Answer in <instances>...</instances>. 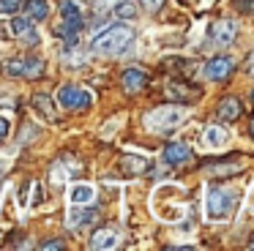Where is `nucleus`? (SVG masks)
Wrapping results in <instances>:
<instances>
[{
	"label": "nucleus",
	"instance_id": "obj_1",
	"mask_svg": "<svg viewBox=\"0 0 254 251\" xmlns=\"http://www.w3.org/2000/svg\"><path fill=\"white\" fill-rule=\"evenodd\" d=\"M189 118V109L186 104H164V107H156L145 115V128L153 131V134H172L183 120Z\"/></svg>",
	"mask_w": 254,
	"mask_h": 251
},
{
	"label": "nucleus",
	"instance_id": "obj_2",
	"mask_svg": "<svg viewBox=\"0 0 254 251\" xmlns=\"http://www.w3.org/2000/svg\"><path fill=\"white\" fill-rule=\"evenodd\" d=\"M134 41V30L128 25H110L104 33L90 41V49L96 55H121L128 49V44Z\"/></svg>",
	"mask_w": 254,
	"mask_h": 251
},
{
	"label": "nucleus",
	"instance_id": "obj_3",
	"mask_svg": "<svg viewBox=\"0 0 254 251\" xmlns=\"http://www.w3.org/2000/svg\"><path fill=\"white\" fill-rule=\"evenodd\" d=\"M232 205H235V191L224 188V186H208V196H205V216L210 221H221L230 216Z\"/></svg>",
	"mask_w": 254,
	"mask_h": 251
},
{
	"label": "nucleus",
	"instance_id": "obj_4",
	"mask_svg": "<svg viewBox=\"0 0 254 251\" xmlns=\"http://www.w3.org/2000/svg\"><path fill=\"white\" fill-rule=\"evenodd\" d=\"M0 74L11 79H39L44 76V60L39 58H8L0 63Z\"/></svg>",
	"mask_w": 254,
	"mask_h": 251
},
{
	"label": "nucleus",
	"instance_id": "obj_5",
	"mask_svg": "<svg viewBox=\"0 0 254 251\" xmlns=\"http://www.w3.org/2000/svg\"><path fill=\"white\" fill-rule=\"evenodd\" d=\"M58 101H61L63 109H77L79 112V109H88L93 104V96L79 85H63L58 90Z\"/></svg>",
	"mask_w": 254,
	"mask_h": 251
},
{
	"label": "nucleus",
	"instance_id": "obj_6",
	"mask_svg": "<svg viewBox=\"0 0 254 251\" xmlns=\"http://www.w3.org/2000/svg\"><path fill=\"white\" fill-rule=\"evenodd\" d=\"M8 27H11V36L22 38L28 47H39V33H36V22L30 19V16H14L11 14V22H8Z\"/></svg>",
	"mask_w": 254,
	"mask_h": 251
},
{
	"label": "nucleus",
	"instance_id": "obj_7",
	"mask_svg": "<svg viewBox=\"0 0 254 251\" xmlns=\"http://www.w3.org/2000/svg\"><path fill=\"white\" fill-rule=\"evenodd\" d=\"M235 36H238V22L235 19H219L213 22V27H210V44L213 47H230V44H235Z\"/></svg>",
	"mask_w": 254,
	"mask_h": 251
},
{
	"label": "nucleus",
	"instance_id": "obj_8",
	"mask_svg": "<svg viewBox=\"0 0 254 251\" xmlns=\"http://www.w3.org/2000/svg\"><path fill=\"white\" fill-rule=\"evenodd\" d=\"M232 68H235V60L227 58V55H216V58L208 60V65L202 68V74L208 76L210 82H224L227 76L232 74Z\"/></svg>",
	"mask_w": 254,
	"mask_h": 251
},
{
	"label": "nucleus",
	"instance_id": "obj_9",
	"mask_svg": "<svg viewBox=\"0 0 254 251\" xmlns=\"http://www.w3.org/2000/svg\"><path fill=\"white\" fill-rule=\"evenodd\" d=\"M230 139H232V131L227 126H208L202 136V147L205 150H221V147L230 145Z\"/></svg>",
	"mask_w": 254,
	"mask_h": 251
},
{
	"label": "nucleus",
	"instance_id": "obj_10",
	"mask_svg": "<svg viewBox=\"0 0 254 251\" xmlns=\"http://www.w3.org/2000/svg\"><path fill=\"white\" fill-rule=\"evenodd\" d=\"M93 221H99V210L93 205H71V213H68V227L71 229H82Z\"/></svg>",
	"mask_w": 254,
	"mask_h": 251
},
{
	"label": "nucleus",
	"instance_id": "obj_11",
	"mask_svg": "<svg viewBox=\"0 0 254 251\" xmlns=\"http://www.w3.org/2000/svg\"><path fill=\"white\" fill-rule=\"evenodd\" d=\"M121 85L126 93H139L142 87H148V71L142 68H126L121 76Z\"/></svg>",
	"mask_w": 254,
	"mask_h": 251
},
{
	"label": "nucleus",
	"instance_id": "obj_12",
	"mask_svg": "<svg viewBox=\"0 0 254 251\" xmlns=\"http://www.w3.org/2000/svg\"><path fill=\"white\" fill-rule=\"evenodd\" d=\"M33 109H36V115H39L41 120H47V123H55V120H58L55 101H52L47 93H36V96H33Z\"/></svg>",
	"mask_w": 254,
	"mask_h": 251
},
{
	"label": "nucleus",
	"instance_id": "obj_13",
	"mask_svg": "<svg viewBox=\"0 0 254 251\" xmlns=\"http://www.w3.org/2000/svg\"><path fill=\"white\" fill-rule=\"evenodd\" d=\"M121 246V235L115 229H99V232L90 238V249H99V251H110Z\"/></svg>",
	"mask_w": 254,
	"mask_h": 251
},
{
	"label": "nucleus",
	"instance_id": "obj_14",
	"mask_svg": "<svg viewBox=\"0 0 254 251\" xmlns=\"http://www.w3.org/2000/svg\"><path fill=\"white\" fill-rule=\"evenodd\" d=\"M96 199V188L90 183H74L68 188V202L71 205H93Z\"/></svg>",
	"mask_w": 254,
	"mask_h": 251
},
{
	"label": "nucleus",
	"instance_id": "obj_15",
	"mask_svg": "<svg viewBox=\"0 0 254 251\" xmlns=\"http://www.w3.org/2000/svg\"><path fill=\"white\" fill-rule=\"evenodd\" d=\"M189 158H191V150H189L183 142H170V145L164 147V161L170 164V167H181Z\"/></svg>",
	"mask_w": 254,
	"mask_h": 251
},
{
	"label": "nucleus",
	"instance_id": "obj_16",
	"mask_svg": "<svg viewBox=\"0 0 254 251\" xmlns=\"http://www.w3.org/2000/svg\"><path fill=\"white\" fill-rule=\"evenodd\" d=\"M121 169L126 175H142L150 169V161L145 156H137V153H126V156L121 158Z\"/></svg>",
	"mask_w": 254,
	"mask_h": 251
},
{
	"label": "nucleus",
	"instance_id": "obj_17",
	"mask_svg": "<svg viewBox=\"0 0 254 251\" xmlns=\"http://www.w3.org/2000/svg\"><path fill=\"white\" fill-rule=\"evenodd\" d=\"M219 118L224 120V123H235L238 118H241V101H238L235 96H230V98H224V101L219 104Z\"/></svg>",
	"mask_w": 254,
	"mask_h": 251
},
{
	"label": "nucleus",
	"instance_id": "obj_18",
	"mask_svg": "<svg viewBox=\"0 0 254 251\" xmlns=\"http://www.w3.org/2000/svg\"><path fill=\"white\" fill-rule=\"evenodd\" d=\"M186 82H170V87H167V96L170 98H175V101H181V104H189V101H194V98L199 96V90H186Z\"/></svg>",
	"mask_w": 254,
	"mask_h": 251
},
{
	"label": "nucleus",
	"instance_id": "obj_19",
	"mask_svg": "<svg viewBox=\"0 0 254 251\" xmlns=\"http://www.w3.org/2000/svg\"><path fill=\"white\" fill-rule=\"evenodd\" d=\"M25 11H28V16L33 22H44L47 16H50V5H47V0H25Z\"/></svg>",
	"mask_w": 254,
	"mask_h": 251
},
{
	"label": "nucleus",
	"instance_id": "obj_20",
	"mask_svg": "<svg viewBox=\"0 0 254 251\" xmlns=\"http://www.w3.org/2000/svg\"><path fill=\"white\" fill-rule=\"evenodd\" d=\"M112 14H115V19H134L137 16V5L131 0H118L112 5Z\"/></svg>",
	"mask_w": 254,
	"mask_h": 251
},
{
	"label": "nucleus",
	"instance_id": "obj_21",
	"mask_svg": "<svg viewBox=\"0 0 254 251\" xmlns=\"http://www.w3.org/2000/svg\"><path fill=\"white\" fill-rule=\"evenodd\" d=\"M22 3L25 0H0V16H11V14H17L19 8H22Z\"/></svg>",
	"mask_w": 254,
	"mask_h": 251
},
{
	"label": "nucleus",
	"instance_id": "obj_22",
	"mask_svg": "<svg viewBox=\"0 0 254 251\" xmlns=\"http://www.w3.org/2000/svg\"><path fill=\"white\" fill-rule=\"evenodd\" d=\"M241 167V164H216V167H208V172L210 175H221V172H235V169Z\"/></svg>",
	"mask_w": 254,
	"mask_h": 251
},
{
	"label": "nucleus",
	"instance_id": "obj_23",
	"mask_svg": "<svg viewBox=\"0 0 254 251\" xmlns=\"http://www.w3.org/2000/svg\"><path fill=\"white\" fill-rule=\"evenodd\" d=\"M139 5H142L145 11H159L161 5H164V0H139Z\"/></svg>",
	"mask_w": 254,
	"mask_h": 251
},
{
	"label": "nucleus",
	"instance_id": "obj_24",
	"mask_svg": "<svg viewBox=\"0 0 254 251\" xmlns=\"http://www.w3.org/2000/svg\"><path fill=\"white\" fill-rule=\"evenodd\" d=\"M39 249H44V251H50V249H52V251H61V249H63V243H61V240H44V243H41Z\"/></svg>",
	"mask_w": 254,
	"mask_h": 251
},
{
	"label": "nucleus",
	"instance_id": "obj_25",
	"mask_svg": "<svg viewBox=\"0 0 254 251\" xmlns=\"http://www.w3.org/2000/svg\"><path fill=\"white\" fill-rule=\"evenodd\" d=\"M8 131H11V123H8L6 118H0V142H3V139L8 136Z\"/></svg>",
	"mask_w": 254,
	"mask_h": 251
},
{
	"label": "nucleus",
	"instance_id": "obj_26",
	"mask_svg": "<svg viewBox=\"0 0 254 251\" xmlns=\"http://www.w3.org/2000/svg\"><path fill=\"white\" fill-rule=\"evenodd\" d=\"M238 8H241V11H252L254 8V0H238Z\"/></svg>",
	"mask_w": 254,
	"mask_h": 251
},
{
	"label": "nucleus",
	"instance_id": "obj_27",
	"mask_svg": "<svg viewBox=\"0 0 254 251\" xmlns=\"http://www.w3.org/2000/svg\"><path fill=\"white\" fill-rule=\"evenodd\" d=\"M0 107H6V109H11V107H14V101H11V98H0Z\"/></svg>",
	"mask_w": 254,
	"mask_h": 251
},
{
	"label": "nucleus",
	"instance_id": "obj_28",
	"mask_svg": "<svg viewBox=\"0 0 254 251\" xmlns=\"http://www.w3.org/2000/svg\"><path fill=\"white\" fill-rule=\"evenodd\" d=\"M249 131H252V139H254V120H252V126H249Z\"/></svg>",
	"mask_w": 254,
	"mask_h": 251
},
{
	"label": "nucleus",
	"instance_id": "obj_29",
	"mask_svg": "<svg viewBox=\"0 0 254 251\" xmlns=\"http://www.w3.org/2000/svg\"><path fill=\"white\" fill-rule=\"evenodd\" d=\"M249 63H252V71H254V52H252V58H249Z\"/></svg>",
	"mask_w": 254,
	"mask_h": 251
},
{
	"label": "nucleus",
	"instance_id": "obj_30",
	"mask_svg": "<svg viewBox=\"0 0 254 251\" xmlns=\"http://www.w3.org/2000/svg\"><path fill=\"white\" fill-rule=\"evenodd\" d=\"M252 104H254V90H252Z\"/></svg>",
	"mask_w": 254,
	"mask_h": 251
},
{
	"label": "nucleus",
	"instance_id": "obj_31",
	"mask_svg": "<svg viewBox=\"0 0 254 251\" xmlns=\"http://www.w3.org/2000/svg\"><path fill=\"white\" fill-rule=\"evenodd\" d=\"M252 249H254V240H252Z\"/></svg>",
	"mask_w": 254,
	"mask_h": 251
}]
</instances>
